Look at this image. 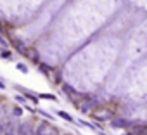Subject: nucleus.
Returning a JSON list of instances; mask_svg holds the SVG:
<instances>
[{
	"instance_id": "f257e3e1",
	"label": "nucleus",
	"mask_w": 147,
	"mask_h": 135,
	"mask_svg": "<svg viewBox=\"0 0 147 135\" xmlns=\"http://www.w3.org/2000/svg\"><path fill=\"white\" fill-rule=\"evenodd\" d=\"M133 123H135V121H131V119H128V118H123V116H113L109 125H111L114 130H128V128L133 126Z\"/></svg>"
},
{
	"instance_id": "f03ea898",
	"label": "nucleus",
	"mask_w": 147,
	"mask_h": 135,
	"mask_svg": "<svg viewBox=\"0 0 147 135\" xmlns=\"http://www.w3.org/2000/svg\"><path fill=\"white\" fill-rule=\"evenodd\" d=\"M18 135H35V125L33 121H23L18 126Z\"/></svg>"
},
{
	"instance_id": "7ed1b4c3",
	"label": "nucleus",
	"mask_w": 147,
	"mask_h": 135,
	"mask_svg": "<svg viewBox=\"0 0 147 135\" xmlns=\"http://www.w3.org/2000/svg\"><path fill=\"white\" fill-rule=\"evenodd\" d=\"M14 88H16L18 92H21V94H24V97H26L28 101H31V102L38 104L40 97H38V94H36V92H33V90H30V88H26V87H19V85H14Z\"/></svg>"
},
{
	"instance_id": "20e7f679",
	"label": "nucleus",
	"mask_w": 147,
	"mask_h": 135,
	"mask_svg": "<svg viewBox=\"0 0 147 135\" xmlns=\"http://www.w3.org/2000/svg\"><path fill=\"white\" fill-rule=\"evenodd\" d=\"M52 130V125L49 121H40L36 126H35V135H49V132Z\"/></svg>"
},
{
	"instance_id": "39448f33",
	"label": "nucleus",
	"mask_w": 147,
	"mask_h": 135,
	"mask_svg": "<svg viewBox=\"0 0 147 135\" xmlns=\"http://www.w3.org/2000/svg\"><path fill=\"white\" fill-rule=\"evenodd\" d=\"M133 135H147V123H142V121H135L133 126L130 128Z\"/></svg>"
},
{
	"instance_id": "423d86ee",
	"label": "nucleus",
	"mask_w": 147,
	"mask_h": 135,
	"mask_svg": "<svg viewBox=\"0 0 147 135\" xmlns=\"http://www.w3.org/2000/svg\"><path fill=\"white\" fill-rule=\"evenodd\" d=\"M0 59H4V61H14L16 55H14V52L9 47H0Z\"/></svg>"
},
{
	"instance_id": "0eeeda50",
	"label": "nucleus",
	"mask_w": 147,
	"mask_h": 135,
	"mask_svg": "<svg viewBox=\"0 0 147 135\" xmlns=\"http://www.w3.org/2000/svg\"><path fill=\"white\" fill-rule=\"evenodd\" d=\"M55 114L59 116V118H62V119H66L67 123H75V118H73L69 113H66V111H62V109H57L55 111Z\"/></svg>"
},
{
	"instance_id": "6e6552de",
	"label": "nucleus",
	"mask_w": 147,
	"mask_h": 135,
	"mask_svg": "<svg viewBox=\"0 0 147 135\" xmlns=\"http://www.w3.org/2000/svg\"><path fill=\"white\" fill-rule=\"evenodd\" d=\"M16 70H18V71H21L23 75H28V73H30V68H28L24 62H18V64H16Z\"/></svg>"
},
{
	"instance_id": "1a4fd4ad",
	"label": "nucleus",
	"mask_w": 147,
	"mask_h": 135,
	"mask_svg": "<svg viewBox=\"0 0 147 135\" xmlns=\"http://www.w3.org/2000/svg\"><path fill=\"white\" fill-rule=\"evenodd\" d=\"M38 97L40 99H43V101H54V102H57L59 99H57V95H54V94H38Z\"/></svg>"
},
{
	"instance_id": "9d476101",
	"label": "nucleus",
	"mask_w": 147,
	"mask_h": 135,
	"mask_svg": "<svg viewBox=\"0 0 147 135\" xmlns=\"http://www.w3.org/2000/svg\"><path fill=\"white\" fill-rule=\"evenodd\" d=\"M11 114H12L14 118H16V116H21V114H23V107H21V106H14Z\"/></svg>"
},
{
	"instance_id": "9b49d317",
	"label": "nucleus",
	"mask_w": 147,
	"mask_h": 135,
	"mask_svg": "<svg viewBox=\"0 0 147 135\" xmlns=\"http://www.w3.org/2000/svg\"><path fill=\"white\" fill-rule=\"evenodd\" d=\"M0 90H7V82L0 76Z\"/></svg>"
},
{
	"instance_id": "f8f14e48",
	"label": "nucleus",
	"mask_w": 147,
	"mask_h": 135,
	"mask_svg": "<svg viewBox=\"0 0 147 135\" xmlns=\"http://www.w3.org/2000/svg\"><path fill=\"white\" fill-rule=\"evenodd\" d=\"M16 101H18L19 104H24V106H26V97H23V95H16Z\"/></svg>"
},
{
	"instance_id": "ddd939ff",
	"label": "nucleus",
	"mask_w": 147,
	"mask_h": 135,
	"mask_svg": "<svg viewBox=\"0 0 147 135\" xmlns=\"http://www.w3.org/2000/svg\"><path fill=\"white\" fill-rule=\"evenodd\" d=\"M0 43H2L4 47H7V40H4V36H2V35H0Z\"/></svg>"
},
{
	"instance_id": "4468645a",
	"label": "nucleus",
	"mask_w": 147,
	"mask_h": 135,
	"mask_svg": "<svg viewBox=\"0 0 147 135\" xmlns=\"http://www.w3.org/2000/svg\"><path fill=\"white\" fill-rule=\"evenodd\" d=\"M0 106H4V102H2V97H0Z\"/></svg>"
},
{
	"instance_id": "2eb2a0df",
	"label": "nucleus",
	"mask_w": 147,
	"mask_h": 135,
	"mask_svg": "<svg viewBox=\"0 0 147 135\" xmlns=\"http://www.w3.org/2000/svg\"><path fill=\"white\" fill-rule=\"evenodd\" d=\"M99 135H106V133H104V132H99Z\"/></svg>"
},
{
	"instance_id": "dca6fc26",
	"label": "nucleus",
	"mask_w": 147,
	"mask_h": 135,
	"mask_svg": "<svg viewBox=\"0 0 147 135\" xmlns=\"http://www.w3.org/2000/svg\"><path fill=\"white\" fill-rule=\"evenodd\" d=\"M125 135H133V133H131V132H130V133H125Z\"/></svg>"
}]
</instances>
